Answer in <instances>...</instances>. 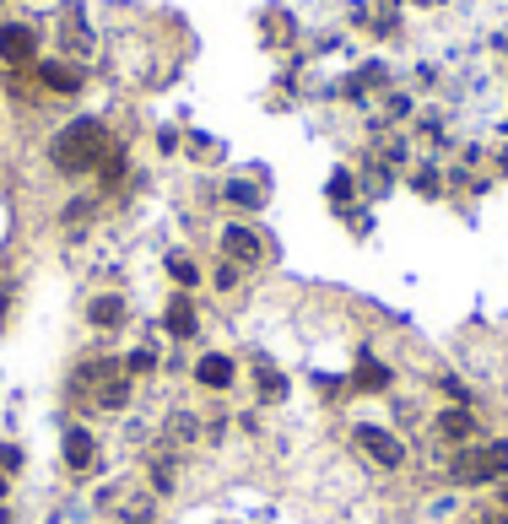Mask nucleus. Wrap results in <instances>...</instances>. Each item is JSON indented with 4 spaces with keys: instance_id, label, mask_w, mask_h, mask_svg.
<instances>
[{
    "instance_id": "8",
    "label": "nucleus",
    "mask_w": 508,
    "mask_h": 524,
    "mask_svg": "<svg viewBox=\"0 0 508 524\" xmlns=\"http://www.w3.org/2000/svg\"><path fill=\"white\" fill-rule=\"evenodd\" d=\"M438 433L454 438V443H465V438L476 433V416L471 411H444V416H438Z\"/></svg>"
},
{
    "instance_id": "12",
    "label": "nucleus",
    "mask_w": 508,
    "mask_h": 524,
    "mask_svg": "<svg viewBox=\"0 0 508 524\" xmlns=\"http://www.w3.org/2000/svg\"><path fill=\"white\" fill-rule=\"evenodd\" d=\"M119 319H125V298H98L92 303V325L109 330V325H119Z\"/></svg>"
},
{
    "instance_id": "11",
    "label": "nucleus",
    "mask_w": 508,
    "mask_h": 524,
    "mask_svg": "<svg viewBox=\"0 0 508 524\" xmlns=\"http://www.w3.org/2000/svg\"><path fill=\"white\" fill-rule=\"evenodd\" d=\"M384 384H390V368H384V362H373V357L357 362V389H384Z\"/></svg>"
},
{
    "instance_id": "9",
    "label": "nucleus",
    "mask_w": 508,
    "mask_h": 524,
    "mask_svg": "<svg viewBox=\"0 0 508 524\" xmlns=\"http://www.w3.org/2000/svg\"><path fill=\"white\" fill-rule=\"evenodd\" d=\"M38 82L55 87V92H76V87H82V76L65 71V65H38Z\"/></svg>"
},
{
    "instance_id": "14",
    "label": "nucleus",
    "mask_w": 508,
    "mask_h": 524,
    "mask_svg": "<svg viewBox=\"0 0 508 524\" xmlns=\"http://www.w3.org/2000/svg\"><path fill=\"white\" fill-rule=\"evenodd\" d=\"M152 487H157V492H173V465H168V460H157V470H152Z\"/></svg>"
},
{
    "instance_id": "7",
    "label": "nucleus",
    "mask_w": 508,
    "mask_h": 524,
    "mask_svg": "<svg viewBox=\"0 0 508 524\" xmlns=\"http://www.w3.org/2000/svg\"><path fill=\"white\" fill-rule=\"evenodd\" d=\"M222 249L233 254V260H254V254H260V238H254L249 227H227V233H222Z\"/></svg>"
},
{
    "instance_id": "10",
    "label": "nucleus",
    "mask_w": 508,
    "mask_h": 524,
    "mask_svg": "<svg viewBox=\"0 0 508 524\" xmlns=\"http://www.w3.org/2000/svg\"><path fill=\"white\" fill-rule=\"evenodd\" d=\"M168 330L173 335H195V308H190V298H173L168 303Z\"/></svg>"
},
{
    "instance_id": "1",
    "label": "nucleus",
    "mask_w": 508,
    "mask_h": 524,
    "mask_svg": "<svg viewBox=\"0 0 508 524\" xmlns=\"http://www.w3.org/2000/svg\"><path fill=\"white\" fill-rule=\"evenodd\" d=\"M103 157H109V141H103V125H92V119H76V125L55 141V168H65V173L98 168Z\"/></svg>"
},
{
    "instance_id": "16",
    "label": "nucleus",
    "mask_w": 508,
    "mask_h": 524,
    "mask_svg": "<svg viewBox=\"0 0 508 524\" xmlns=\"http://www.w3.org/2000/svg\"><path fill=\"white\" fill-rule=\"evenodd\" d=\"M0 524H11V519H6V514H0Z\"/></svg>"
},
{
    "instance_id": "6",
    "label": "nucleus",
    "mask_w": 508,
    "mask_h": 524,
    "mask_svg": "<svg viewBox=\"0 0 508 524\" xmlns=\"http://www.w3.org/2000/svg\"><path fill=\"white\" fill-rule=\"evenodd\" d=\"M87 460H92V433L87 427H71V433H65V465L87 470Z\"/></svg>"
},
{
    "instance_id": "4",
    "label": "nucleus",
    "mask_w": 508,
    "mask_h": 524,
    "mask_svg": "<svg viewBox=\"0 0 508 524\" xmlns=\"http://www.w3.org/2000/svg\"><path fill=\"white\" fill-rule=\"evenodd\" d=\"M0 55H6L11 65H28L38 55V33L22 28V22H11V28H0Z\"/></svg>"
},
{
    "instance_id": "5",
    "label": "nucleus",
    "mask_w": 508,
    "mask_h": 524,
    "mask_svg": "<svg viewBox=\"0 0 508 524\" xmlns=\"http://www.w3.org/2000/svg\"><path fill=\"white\" fill-rule=\"evenodd\" d=\"M195 379L206 389H227V384H233V362H227V357H200Z\"/></svg>"
},
{
    "instance_id": "3",
    "label": "nucleus",
    "mask_w": 508,
    "mask_h": 524,
    "mask_svg": "<svg viewBox=\"0 0 508 524\" xmlns=\"http://www.w3.org/2000/svg\"><path fill=\"white\" fill-rule=\"evenodd\" d=\"M357 438H363V449H368L384 470H400V465H406V449H400V443H395L390 433H379L373 422H368V427H357Z\"/></svg>"
},
{
    "instance_id": "2",
    "label": "nucleus",
    "mask_w": 508,
    "mask_h": 524,
    "mask_svg": "<svg viewBox=\"0 0 508 524\" xmlns=\"http://www.w3.org/2000/svg\"><path fill=\"white\" fill-rule=\"evenodd\" d=\"M508 470V443H476L460 460V481H492Z\"/></svg>"
},
{
    "instance_id": "13",
    "label": "nucleus",
    "mask_w": 508,
    "mask_h": 524,
    "mask_svg": "<svg viewBox=\"0 0 508 524\" xmlns=\"http://www.w3.org/2000/svg\"><path fill=\"white\" fill-rule=\"evenodd\" d=\"M168 271H173V276H179V281H184V287H190V281L200 276V271H195V265H190V260H184V254H173V260H168Z\"/></svg>"
},
{
    "instance_id": "15",
    "label": "nucleus",
    "mask_w": 508,
    "mask_h": 524,
    "mask_svg": "<svg viewBox=\"0 0 508 524\" xmlns=\"http://www.w3.org/2000/svg\"><path fill=\"white\" fill-rule=\"evenodd\" d=\"M130 400V384H114V389H103V406H125Z\"/></svg>"
}]
</instances>
